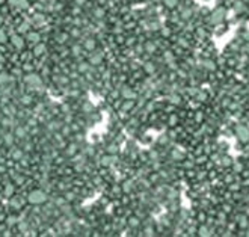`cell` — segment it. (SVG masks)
Masks as SVG:
<instances>
[{"label":"cell","instance_id":"6da1fadb","mask_svg":"<svg viewBox=\"0 0 249 237\" xmlns=\"http://www.w3.org/2000/svg\"><path fill=\"white\" fill-rule=\"evenodd\" d=\"M223 18H225V9H222V8L216 9L213 12V15H211V21L213 23H220Z\"/></svg>","mask_w":249,"mask_h":237},{"label":"cell","instance_id":"7a4b0ae2","mask_svg":"<svg viewBox=\"0 0 249 237\" xmlns=\"http://www.w3.org/2000/svg\"><path fill=\"white\" fill-rule=\"evenodd\" d=\"M9 2H11L12 5L18 6V8H26V6H27V3H26V0H9Z\"/></svg>","mask_w":249,"mask_h":237},{"label":"cell","instance_id":"3957f363","mask_svg":"<svg viewBox=\"0 0 249 237\" xmlns=\"http://www.w3.org/2000/svg\"><path fill=\"white\" fill-rule=\"evenodd\" d=\"M163 2H165V5H166V6L172 8V6H175V5H177L178 0H163Z\"/></svg>","mask_w":249,"mask_h":237},{"label":"cell","instance_id":"277c9868","mask_svg":"<svg viewBox=\"0 0 249 237\" xmlns=\"http://www.w3.org/2000/svg\"><path fill=\"white\" fill-rule=\"evenodd\" d=\"M0 24H2V17H0Z\"/></svg>","mask_w":249,"mask_h":237}]
</instances>
